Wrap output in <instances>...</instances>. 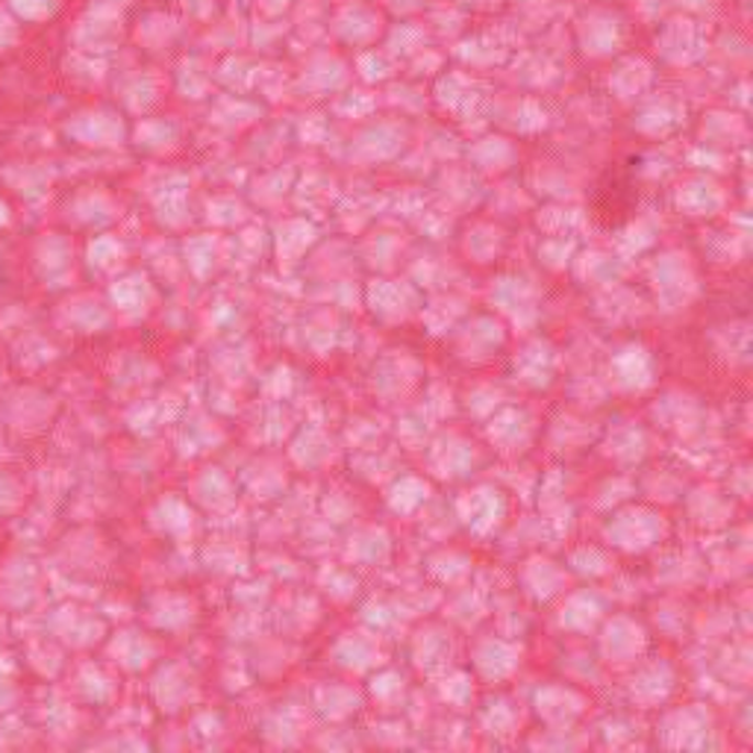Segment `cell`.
<instances>
[{
	"label": "cell",
	"instance_id": "obj_16",
	"mask_svg": "<svg viewBox=\"0 0 753 753\" xmlns=\"http://www.w3.org/2000/svg\"><path fill=\"white\" fill-rule=\"evenodd\" d=\"M506 333L501 327V322L495 318H471L465 327L457 336V348H460V357L469 359V362H483L495 353L501 345H504Z\"/></svg>",
	"mask_w": 753,
	"mask_h": 753
},
{
	"label": "cell",
	"instance_id": "obj_9",
	"mask_svg": "<svg viewBox=\"0 0 753 753\" xmlns=\"http://www.w3.org/2000/svg\"><path fill=\"white\" fill-rule=\"evenodd\" d=\"M533 707L536 716L548 727H574V721L586 712L588 700L569 683H548L542 689H536Z\"/></svg>",
	"mask_w": 753,
	"mask_h": 753
},
{
	"label": "cell",
	"instance_id": "obj_8",
	"mask_svg": "<svg viewBox=\"0 0 753 753\" xmlns=\"http://www.w3.org/2000/svg\"><path fill=\"white\" fill-rule=\"evenodd\" d=\"M457 515L462 524L469 527L471 533L488 536L497 530L506 518V497L501 488L495 486H477L465 492L457 504Z\"/></svg>",
	"mask_w": 753,
	"mask_h": 753
},
{
	"label": "cell",
	"instance_id": "obj_4",
	"mask_svg": "<svg viewBox=\"0 0 753 753\" xmlns=\"http://www.w3.org/2000/svg\"><path fill=\"white\" fill-rule=\"evenodd\" d=\"M716 733L712 712L704 704H689L683 709H671L656 727L662 744L668 748H709V739Z\"/></svg>",
	"mask_w": 753,
	"mask_h": 753
},
{
	"label": "cell",
	"instance_id": "obj_26",
	"mask_svg": "<svg viewBox=\"0 0 753 753\" xmlns=\"http://www.w3.org/2000/svg\"><path fill=\"white\" fill-rule=\"evenodd\" d=\"M150 618H154V625L162 627V630H180V627L192 625L194 604L189 597L166 592V595L154 597V604H150Z\"/></svg>",
	"mask_w": 753,
	"mask_h": 753
},
{
	"label": "cell",
	"instance_id": "obj_27",
	"mask_svg": "<svg viewBox=\"0 0 753 753\" xmlns=\"http://www.w3.org/2000/svg\"><path fill=\"white\" fill-rule=\"evenodd\" d=\"M656 418H660L662 427H668V430L689 432L692 427H695V422L700 418V406L695 404V397L668 395L662 404H656Z\"/></svg>",
	"mask_w": 753,
	"mask_h": 753
},
{
	"label": "cell",
	"instance_id": "obj_11",
	"mask_svg": "<svg viewBox=\"0 0 753 753\" xmlns=\"http://www.w3.org/2000/svg\"><path fill=\"white\" fill-rule=\"evenodd\" d=\"M471 660H474V668L483 681L501 683L509 681L518 665H521V648L504 636H483L474 651H471Z\"/></svg>",
	"mask_w": 753,
	"mask_h": 753
},
{
	"label": "cell",
	"instance_id": "obj_5",
	"mask_svg": "<svg viewBox=\"0 0 753 753\" xmlns=\"http://www.w3.org/2000/svg\"><path fill=\"white\" fill-rule=\"evenodd\" d=\"M633 674L627 681V698L633 700L636 707L653 709L662 707L665 700L674 695V686H677V671L668 660H639L633 665Z\"/></svg>",
	"mask_w": 753,
	"mask_h": 753
},
{
	"label": "cell",
	"instance_id": "obj_39",
	"mask_svg": "<svg viewBox=\"0 0 753 753\" xmlns=\"http://www.w3.org/2000/svg\"><path fill=\"white\" fill-rule=\"evenodd\" d=\"M616 450H609L618 462H639L644 457V432L639 427H627V430H618Z\"/></svg>",
	"mask_w": 753,
	"mask_h": 753
},
{
	"label": "cell",
	"instance_id": "obj_22",
	"mask_svg": "<svg viewBox=\"0 0 753 753\" xmlns=\"http://www.w3.org/2000/svg\"><path fill=\"white\" fill-rule=\"evenodd\" d=\"M515 380L524 386L544 389L553 380V350L544 341H533L515 357Z\"/></svg>",
	"mask_w": 753,
	"mask_h": 753
},
{
	"label": "cell",
	"instance_id": "obj_21",
	"mask_svg": "<svg viewBox=\"0 0 753 753\" xmlns=\"http://www.w3.org/2000/svg\"><path fill=\"white\" fill-rule=\"evenodd\" d=\"M333 653L336 662L350 671H368L383 662V648L374 633H345Z\"/></svg>",
	"mask_w": 753,
	"mask_h": 753
},
{
	"label": "cell",
	"instance_id": "obj_3",
	"mask_svg": "<svg viewBox=\"0 0 753 753\" xmlns=\"http://www.w3.org/2000/svg\"><path fill=\"white\" fill-rule=\"evenodd\" d=\"M597 653L612 668H630L648 653V630L630 616L604 618L597 636Z\"/></svg>",
	"mask_w": 753,
	"mask_h": 753
},
{
	"label": "cell",
	"instance_id": "obj_33",
	"mask_svg": "<svg viewBox=\"0 0 753 753\" xmlns=\"http://www.w3.org/2000/svg\"><path fill=\"white\" fill-rule=\"evenodd\" d=\"M577 274L592 285H616L621 274V259L612 254H588L577 259Z\"/></svg>",
	"mask_w": 753,
	"mask_h": 753
},
{
	"label": "cell",
	"instance_id": "obj_13",
	"mask_svg": "<svg viewBox=\"0 0 753 753\" xmlns=\"http://www.w3.org/2000/svg\"><path fill=\"white\" fill-rule=\"evenodd\" d=\"M607 618V597L597 588H577L557 609V625L569 633H592Z\"/></svg>",
	"mask_w": 753,
	"mask_h": 753
},
{
	"label": "cell",
	"instance_id": "obj_18",
	"mask_svg": "<svg viewBox=\"0 0 753 753\" xmlns=\"http://www.w3.org/2000/svg\"><path fill=\"white\" fill-rule=\"evenodd\" d=\"M492 304H497L515 322H533L536 318V292L533 285L521 277H504L492 289Z\"/></svg>",
	"mask_w": 753,
	"mask_h": 753
},
{
	"label": "cell",
	"instance_id": "obj_37",
	"mask_svg": "<svg viewBox=\"0 0 753 753\" xmlns=\"http://www.w3.org/2000/svg\"><path fill=\"white\" fill-rule=\"evenodd\" d=\"M350 557L362 565H374V562H383L389 557V536L386 530L380 527H371V530H362L357 536V544H350Z\"/></svg>",
	"mask_w": 753,
	"mask_h": 753
},
{
	"label": "cell",
	"instance_id": "obj_38",
	"mask_svg": "<svg viewBox=\"0 0 753 753\" xmlns=\"http://www.w3.org/2000/svg\"><path fill=\"white\" fill-rule=\"evenodd\" d=\"M569 565L574 574H580V577H604V574L612 571V560L607 557V551H600L595 544H592V548H588V544L577 548V551L569 557Z\"/></svg>",
	"mask_w": 753,
	"mask_h": 753
},
{
	"label": "cell",
	"instance_id": "obj_6",
	"mask_svg": "<svg viewBox=\"0 0 753 753\" xmlns=\"http://www.w3.org/2000/svg\"><path fill=\"white\" fill-rule=\"evenodd\" d=\"M707 36L704 30L698 27V21L692 19H671L662 24V30L656 33V50L668 65H677V68H686V65L700 63L707 56Z\"/></svg>",
	"mask_w": 753,
	"mask_h": 753
},
{
	"label": "cell",
	"instance_id": "obj_7",
	"mask_svg": "<svg viewBox=\"0 0 753 753\" xmlns=\"http://www.w3.org/2000/svg\"><path fill=\"white\" fill-rule=\"evenodd\" d=\"M577 45L592 59L618 54L625 45V21L609 10H588L577 21Z\"/></svg>",
	"mask_w": 753,
	"mask_h": 753
},
{
	"label": "cell",
	"instance_id": "obj_2",
	"mask_svg": "<svg viewBox=\"0 0 753 753\" xmlns=\"http://www.w3.org/2000/svg\"><path fill=\"white\" fill-rule=\"evenodd\" d=\"M651 285L656 292V304L668 313L686 310L698 297V274H695L689 257L681 250H668L653 259Z\"/></svg>",
	"mask_w": 753,
	"mask_h": 753
},
{
	"label": "cell",
	"instance_id": "obj_24",
	"mask_svg": "<svg viewBox=\"0 0 753 753\" xmlns=\"http://www.w3.org/2000/svg\"><path fill=\"white\" fill-rule=\"evenodd\" d=\"M689 515L700 527H721V524L733 521V501H727L716 488L700 486L689 497Z\"/></svg>",
	"mask_w": 753,
	"mask_h": 753
},
{
	"label": "cell",
	"instance_id": "obj_34",
	"mask_svg": "<svg viewBox=\"0 0 753 753\" xmlns=\"http://www.w3.org/2000/svg\"><path fill=\"white\" fill-rule=\"evenodd\" d=\"M504 233L492 227V224H477L474 231H469V239H465V254H469L474 262H492V259L504 250Z\"/></svg>",
	"mask_w": 753,
	"mask_h": 753
},
{
	"label": "cell",
	"instance_id": "obj_36",
	"mask_svg": "<svg viewBox=\"0 0 753 753\" xmlns=\"http://www.w3.org/2000/svg\"><path fill=\"white\" fill-rule=\"evenodd\" d=\"M518 721H521V716L513 709V700L506 698H492L486 704V709H483V716H480L483 730L492 735L513 733L515 727H518Z\"/></svg>",
	"mask_w": 753,
	"mask_h": 753
},
{
	"label": "cell",
	"instance_id": "obj_40",
	"mask_svg": "<svg viewBox=\"0 0 753 753\" xmlns=\"http://www.w3.org/2000/svg\"><path fill=\"white\" fill-rule=\"evenodd\" d=\"M441 698L450 700L453 707H465V704L474 698V686H471L469 674L457 671V674L445 677V681H441Z\"/></svg>",
	"mask_w": 753,
	"mask_h": 753
},
{
	"label": "cell",
	"instance_id": "obj_1",
	"mask_svg": "<svg viewBox=\"0 0 753 753\" xmlns=\"http://www.w3.org/2000/svg\"><path fill=\"white\" fill-rule=\"evenodd\" d=\"M668 536L665 515L651 506H625L604 524V539L609 548L625 553H648L660 548Z\"/></svg>",
	"mask_w": 753,
	"mask_h": 753
},
{
	"label": "cell",
	"instance_id": "obj_29",
	"mask_svg": "<svg viewBox=\"0 0 753 753\" xmlns=\"http://www.w3.org/2000/svg\"><path fill=\"white\" fill-rule=\"evenodd\" d=\"M469 159L480 168V171H504V168H509V162L515 159V150L506 138L488 136L480 138L477 145H471Z\"/></svg>",
	"mask_w": 753,
	"mask_h": 753
},
{
	"label": "cell",
	"instance_id": "obj_20",
	"mask_svg": "<svg viewBox=\"0 0 753 753\" xmlns=\"http://www.w3.org/2000/svg\"><path fill=\"white\" fill-rule=\"evenodd\" d=\"M677 206H681L686 215H716L721 206H724L727 194L721 192V186L709 177H695L686 186L677 189Z\"/></svg>",
	"mask_w": 753,
	"mask_h": 753
},
{
	"label": "cell",
	"instance_id": "obj_28",
	"mask_svg": "<svg viewBox=\"0 0 753 753\" xmlns=\"http://www.w3.org/2000/svg\"><path fill=\"white\" fill-rule=\"evenodd\" d=\"M633 124L648 136H665L681 124V110L671 103V98H660V103H644Z\"/></svg>",
	"mask_w": 753,
	"mask_h": 753
},
{
	"label": "cell",
	"instance_id": "obj_32",
	"mask_svg": "<svg viewBox=\"0 0 753 753\" xmlns=\"http://www.w3.org/2000/svg\"><path fill=\"white\" fill-rule=\"evenodd\" d=\"M439 101L453 112L471 110L480 101L477 83L469 80L465 74H450V77H445L439 83Z\"/></svg>",
	"mask_w": 753,
	"mask_h": 753
},
{
	"label": "cell",
	"instance_id": "obj_10",
	"mask_svg": "<svg viewBox=\"0 0 753 753\" xmlns=\"http://www.w3.org/2000/svg\"><path fill=\"white\" fill-rule=\"evenodd\" d=\"M653 374H656V366H653L651 350L636 345V341L616 350L609 359V383H616V389L630 392V395L651 389Z\"/></svg>",
	"mask_w": 753,
	"mask_h": 753
},
{
	"label": "cell",
	"instance_id": "obj_31",
	"mask_svg": "<svg viewBox=\"0 0 753 753\" xmlns=\"http://www.w3.org/2000/svg\"><path fill=\"white\" fill-rule=\"evenodd\" d=\"M154 692H157V700L162 704V709L177 712V709H183L186 700L192 698V681L171 665V668L159 674L157 683H154Z\"/></svg>",
	"mask_w": 753,
	"mask_h": 753
},
{
	"label": "cell",
	"instance_id": "obj_35",
	"mask_svg": "<svg viewBox=\"0 0 753 753\" xmlns=\"http://www.w3.org/2000/svg\"><path fill=\"white\" fill-rule=\"evenodd\" d=\"M427 497H430V486L424 483V480L418 477H401L395 483V488H392V495H389V506L395 509V513H415L418 506L427 504Z\"/></svg>",
	"mask_w": 753,
	"mask_h": 753
},
{
	"label": "cell",
	"instance_id": "obj_30",
	"mask_svg": "<svg viewBox=\"0 0 753 753\" xmlns=\"http://www.w3.org/2000/svg\"><path fill=\"white\" fill-rule=\"evenodd\" d=\"M318 709H322L327 718H348L353 716L359 707H362V695L353 692L350 686H341V683H330V686H322L318 689Z\"/></svg>",
	"mask_w": 753,
	"mask_h": 753
},
{
	"label": "cell",
	"instance_id": "obj_25",
	"mask_svg": "<svg viewBox=\"0 0 753 753\" xmlns=\"http://www.w3.org/2000/svg\"><path fill=\"white\" fill-rule=\"evenodd\" d=\"M110 653L121 668L142 671L147 662L154 660V642L145 633H138V630H124V633H115Z\"/></svg>",
	"mask_w": 753,
	"mask_h": 753
},
{
	"label": "cell",
	"instance_id": "obj_41",
	"mask_svg": "<svg viewBox=\"0 0 753 753\" xmlns=\"http://www.w3.org/2000/svg\"><path fill=\"white\" fill-rule=\"evenodd\" d=\"M424 3H427V0H386L389 10L401 12V15H409V12L422 10Z\"/></svg>",
	"mask_w": 753,
	"mask_h": 753
},
{
	"label": "cell",
	"instance_id": "obj_15",
	"mask_svg": "<svg viewBox=\"0 0 753 753\" xmlns=\"http://www.w3.org/2000/svg\"><path fill=\"white\" fill-rule=\"evenodd\" d=\"M653 86V65L642 56H630L616 65L609 74V92L616 94L621 103H639L648 98Z\"/></svg>",
	"mask_w": 753,
	"mask_h": 753
},
{
	"label": "cell",
	"instance_id": "obj_23",
	"mask_svg": "<svg viewBox=\"0 0 753 753\" xmlns=\"http://www.w3.org/2000/svg\"><path fill=\"white\" fill-rule=\"evenodd\" d=\"M415 294L409 285H401L397 280H376L374 285V313L383 322H404L415 310Z\"/></svg>",
	"mask_w": 753,
	"mask_h": 753
},
{
	"label": "cell",
	"instance_id": "obj_17",
	"mask_svg": "<svg viewBox=\"0 0 753 753\" xmlns=\"http://www.w3.org/2000/svg\"><path fill=\"white\" fill-rule=\"evenodd\" d=\"M477 462V450L460 436H441L430 450V469L445 480L465 477Z\"/></svg>",
	"mask_w": 753,
	"mask_h": 753
},
{
	"label": "cell",
	"instance_id": "obj_12",
	"mask_svg": "<svg viewBox=\"0 0 753 753\" xmlns=\"http://www.w3.org/2000/svg\"><path fill=\"white\" fill-rule=\"evenodd\" d=\"M486 432L488 441H492L504 457H518V453H524V450L530 448V441H533V415L527 413V409H521V406H518V409H515V406H506V409L495 413V418L488 422Z\"/></svg>",
	"mask_w": 753,
	"mask_h": 753
},
{
	"label": "cell",
	"instance_id": "obj_14",
	"mask_svg": "<svg viewBox=\"0 0 753 753\" xmlns=\"http://www.w3.org/2000/svg\"><path fill=\"white\" fill-rule=\"evenodd\" d=\"M518 580H521L524 595L530 597V600H536V604H548L551 597H557L560 592H565V586H569V574H565V569H560V562L548 560L542 553H536V557H530V560L524 562Z\"/></svg>",
	"mask_w": 753,
	"mask_h": 753
},
{
	"label": "cell",
	"instance_id": "obj_19",
	"mask_svg": "<svg viewBox=\"0 0 753 753\" xmlns=\"http://www.w3.org/2000/svg\"><path fill=\"white\" fill-rule=\"evenodd\" d=\"M453 656V639L445 627H424L413 639V660L422 671H445Z\"/></svg>",
	"mask_w": 753,
	"mask_h": 753
}]
</instances>
